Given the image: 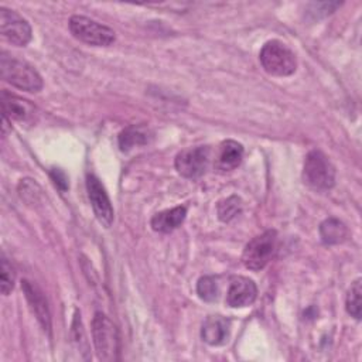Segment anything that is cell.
<instances>
[{
  "instance_id": "cell-1",
  "label": "cell",
  "mask_w": 362,
  "mask_h": 362,
  "mask_svg": "<svg viewBox=\"0 0 362 362\" xmlns=\"http://www.w3.org/2000/svg\"><path fill=\"white\" fill-rule=\"evenodd\" d=\"M0 72L3 81L18 89L38 92L42 88V79L31 65L11 58L6 52H1L0 57Z\"/></svg>"
},
{
  "instance_id": "cell-2",
  "label": "cell",
  "mask_w": 362,
  "mask_h": 362,
  "mask_svg": "<svg viewBox=\"0 0 362 362\" xmlns=\"http://www.w3.org/2000/svg\"><path fill=\"white\" fill-rule=\"evenodd\" d=\"M263 69L274 76H288L296 72L297 59L294 52L277 40L267 41L259 55Z\"/></svg>"
},
{
  "instance_id": "cell-3",
  "label": "cell",
  "mask_w": 362,
  "mask_h": 362,
  "mask_svg": "<svg viewBox=\"0 0 362 362\" xmlns=\"http://www.w3.org/2000/svg\"><path fill=\"white\" fill-rule=\"evenodd\" d=\"M304 182L315 191H328L335 184V168L329 158L320 150L307 154L303 167Z\"/></svg>"
},
{
  "instance_id": "cell-4",
  "label": "cell",
  "mask_w": 362,
  "mask_h": 362,
  "mask_svg": "<svg viewBox=\"0 0 362 362\" xmlns=\"http://www.w3.org/2000/svg\"><path fill=\"white\" fill-rule=\"evenodd\" d=\"M92 338L100 361L112 362L119 355V334L107 315L98 311L92 320Z\"/></svg>"
},
{
  "instance_id": "cell-5",
  "label": "cell",
  "mask_w": 362,
  "mask_h": 362,
  "mask_svg": "<svg viewBox=\"0 0 362 362\" xmlns=\"http://www.w3.org/2000/svg\"><path fill=\"white\" fill-rule=\"evenodd\" d=\"M277 252V232L274 229L264 230L255 236L243 249L242 262L246 269L262 270Z\"/></svg>"
},
{
  "instance_id": "cell-6",
  "label": "cell",
  "mask_w": 362,
  "mask_h": 362,
  "mask_svg": "<svg viewBox=\"0 0 362 362\" xmlns=\"http://www.w3.org/2000/svg\"><path fill=\"white\" fill-rule=\"evenodd\" d=\"M68 25L71 34L88 45L107 47L115 42V31L112 28L85 16H72Z\"/></svg>"
},
{
  "instance_id": "cell-7",
  "label": "cell",
  "mask_w": 362,
  "mask_h": 362,
  "mask_svg": "<svg viewBox=\"0 0 362 362\" xmlns=\"http://www.w3.org/2000/svg\"><path fill=\"white\" fill-rule=\"evenodd\" d=\"M211 160V148L208 146L188 147L181 150L175 157V170L185 178H198L205 174Z\"/></svg>"
},
{
  "instance_id": "cell-8",
  "label": "cell",
  "mask_w": 362,
  "mask_h": 362,
  "mask_svg": "<svg viewBox=\"0 0 362 362\" xmlns=\"http://www.w3.org/2000/svg\"><path fill=\"white\" fill-rule=\"evenodd\" d=\"M0 31L1 35L17 47H24L31 40V27L18 13L6 7L0 8Z\"/></svg>"
},
{
  "instance_id": "cell-9",
  "label": "cell",
  "mask_w": 362,
  "mask_h": 362,
  "mask_svg": "<svg viewBox=\"0 0 362 362\" xmlns=\"http://www.w3.org/2000/svg\"><path fill=\"white\" fill-rule=\"evenodd\" d=\"M86 189H88V197L90 199V205L93 208V212L98 221L105 228H109L113 222V208L100 180L93 174H88Z\"/></svg>"
},
{
  "instance_id": "cell-10",
  "label": "cell",
  "mask_w": 362,
  "mask_h": 362,
  "mask_svg": "<svg viewBox=\"0 0 362 362\" xmlns=\"http://www.w3.org/2000/svg\"><path fill=\"white\" fill-rule=\"evenodd\" d=\"M1 107L3 115L7 119H13L17 122L30 123L37 116V107L30 100L18 98L6 90L1 92Z\"/></svg>"
},
{
  "instance_id": "cell-11",
  "label": "cell",
  "mask_w": 362,
  "mask_h": 362,
  "mask_svg": "<svg viewBox=\"0 0 362 362\" xmlns=\"http://www.w3.org/2000/svg\"><path fill=\"white\" fill-rule=\"evenodd\" d=\"M257 297V287L253 280L238 276L233 277L226 294V303L229 307H247L250 305Z\"/></svg>"
},
{
  "instance_id": "cell-12",
  "label": "cell",
  "mask_w": 362,
  "mask_h": 362,
  "mask_svg": "<svg viewBox=\"0 0 362 362\" xmlns=\"http://www.w3.org/2000/svg\"><path fill=\"white\" fill-rule=\"evenodd\" d=\"M21 288H23V291L25 294V298H27L31 310L34 311L38 322L41 324L44 331L49 332V329H51V315H49L48 304H47V300L44 297L42 291L28 280L21 281Z\"/></svg>"
},
{
  "instance_id": "cell-13",
  "label": "cell",
  "mask_w": 362,
  "mask_h": 362,
  "mask_svg": "<svg viewBox=\"0 0 362 362\" xmlns=\"http://www.w3.org/2000/svg\"><path fill=\"white\" fill-rule=\"evenodd\" d=\"M201 337L208 345H223L229 337V321L221 315H209L202 324Z\"/></svg>"
},
{
  "instance_id": "cell-14",
  "label": "cell",
  "mask_w": 362,
  "mask_h": 362,
  "mask_svg": "<svg viewBox=\"0 0 362 362\" xmlns=\"http://www.w3.org/2000/svg\"><path fill=\"white\" fill-rule=\"evenodd\" d=\"M185 216H187V208L180 205V206L165 209V211L156 214L151 218L150 225H151L153 230H156V232L168 233V232L177 229L184 222Z\"/></svg>"
},
{
  "instance_id": "cell-15",
  "label": "cell",
  "mask_w": 362,
  "mask_h": 362,
  "mask_svg": "<svg viewBox=\"0 0 362 362\" xmlns=\"http://www.w3.org/2000/svg\"><path fill=\"white\" fill-rule=\"evenodd\" d=\"M243 158V147L235 140H225L221 143L216 154V168L221 171L235 170Z\"/></svg>"
},
{
  "instance_id": "cell-16",
  "label": "cell",
  "mask_w": 362,
  "mask_h": 362,
  "mask_svg": "<svg viewBox=\"0 0 362 362\" xmlns=\"http://www.w3.org/2000/svg\"><path fill=\"white\" fill-rule=\"evenodd\" d=\"M348 228L337 218H327L320 225V236L325 245H338L346 239Z\"/></svg>"
},
{
  "instance_id": "cell-17",
  "label": "cell",
  "mask_w": 362,
  "mask_h": 362,
  "mask_svg": "<svg viewBox=\"0 0 362 362\" xmlns=\"http://www.w3.org/2000/svg\"><path fill=\"white\" fill-rule=\"evenodd\" d=\"M148 130L143 126H130L119 134V147L122 151H129L136 146L148 143Z\"/></svg>"
},
{
  "instance_id": "cell-18",
  "label": "cell",
  "mask_w": 362,
  "mask_h": 362,
  "mask_svg": "<svg viewBox=\"0 0 362 362\" xmlns=\"http://www.w3.org/2000/svg\"><path fill=\"white\" fill-rule=\"evenodd\" d=\"M242 211V201L236 195L228 197L226 199L219 201L218 204V218L222 222L232 221Z\"/></svg>"
},
{
  "instance_id": "cell-19",
  "label": "cell",
  "mask_w": 362,
  "mask_h": 362,
  "mask_svg": "<svg viewBox=\"0 0 362 362\" xmlns=\"http://www.w3.org/2000/svg\"><path fill=\"white\" fill-rule=\"evenodd\" d=\"M361 294H362V287H361V279H356L352 284L351 288L348 290L346 294V311L354 317L355 320H361Z\"/></svg>"
},
{
  "instance_id": "cell-20",
  "label": "cell",
  "mask_w": 362,
  "mask_h": 362,
  "mask_svg": "<svg viewBox=\"0 0 362 362\" xmlns=\"http://www.w3.org/2000/svg\"><path fill=\"white\" fill-rule=\"evenodd\" d=\"M197 293L204 301H215L219 294L218 283L214 276H204L197 283Z\"/></svg>"
},
{
  "instance_id": "cell-21",
  "label": "cell",
  "mask_w": 362,
  "mask_h": 362,
  "mask_svg": "<svg viewBox=\"0 0 362 362\" xmlns=\"http://www.w3.org/2000/svg\"><path fill=\"white\" fill-rule=\"evenodd\" d=\"M0 270H1V279H0V288L1 293L4 296H7L13 287H14V281H16V272L13 269V266L8 263V260L6 259L4 255H1V264H0Z\"/></svg>"
},
{
  "instance_id": "cell-22",
  "label": "cell",
  "mask_w": 362,
  "mask_h": 362,
  "mask_svg": "<svg viewBox=\"0 0 362 362\" xmlns=\"http://www.w3.org/2000/svg\"><path fill=\"white\" fill-rule=\"evenodd\" d=\"M71 334H72V342L75 344V346L82 352H88V341H86L85 331H83L82 321H81V315H79L78 311H75V315H74Z\"/></svg>"
},
{
  "instance_id": "cell-23",
  "label": "cell",
  "mask_w": 362,
  "mask_h": 362,
  "mask_svg": "<svg viewBox=\"0 0 362 362\" xmlns=\"http://www.w3.org/2000/svg\"><path fill=\"white\" fill-rule=\"evenodd\" d=\"M338 6L339 3H311L308 6L307 13L311 14L313 18H320L325 17L327 14H331Z\"/></svg>"
},
{
  "instance_id": "cell-24",
  "label": "cell",
  "mask_w": 362,
  "mask_h": 362,
  "mask_svg": "<svg viewBox=\"0 0 362 362\" xmlns=\"http://www.w3.org/2000/svg\"><path fill=\"white\" fill-rule=\"evenodd\" d=\"M51 178L54 181V184L61 189L65 191L68 188V178L65 175L64 171H61L59 168H52L51 170Z\"/></svg>"
}]
</instances>
